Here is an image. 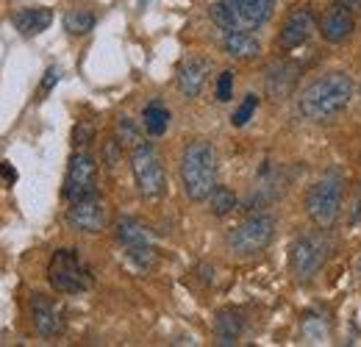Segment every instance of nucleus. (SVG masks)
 <instances>
[{"mask_svg": "<svg viewBox=\"0 0 361 347\" xmlns=\"http://www.w3.org/2000/svg\"><path fill=\"white\" fill-rule=\"evenodd\" d=\"M353 95H356L353 78L348 73L331 70V73H322L319 78H314L309 87L300 92L298 109L312 123H328V120L339 117L350 106Z\"/></svg>", "mask_w": 361, "mask_h": 347, "instance_id": "f257e3e1", "label": "nucleus"}, {"mask_svg": "<svg viewBox=\"0 0 361 347\" xmlns=\"http://www.w3.org/2000/svg\"><path fill=\"white\" fill-rule=\"evenodd\" d=\"M220 159L217 150L209 142H189L180 156V181L189 200H209V195L217 186Z\"/></svg>", "mask_w": 361, "mask_h": 347, "instance_id": "f03ea898", "label": "nucleus"}, {"mask_svg": "<svg viewBox=\"0 0 361 347\" xmlns=\"http://www.w3.org/2000/svg\"><path fill=\"white\" fill-rule=\"evenodd\" d=\"M278 0H220L209 8L223 31H259L267 25Z\"/></svg>", "mask_w": 361, "mask_h": 347, "instance_id": "7ed1b4c3", "label": "nucleus"}, {"mask_svg": "<svg viewBox=\"0 0 361 347\" xmlns=\"http://www.w3.org/2000/svg\"><path fill=\"white\" fill-rule=\"evenodd\" d=\"M342 197H345V181L339 173L322 175L314 181L306 192V214L319 228H331L339 212H342Z\"/></svg>", "mask_w": 361, "mask_h": 347, "instance_id": "20e7f679", "label": "nucleus"}, {"mask_svg": "<svg viewBox=\"0 0 361 347\" xmlns=\"http://www.w3.org/2000/svg\"><path fill=\"white\" fill-rule=\"evenodd\" d=\"M47 278L56 292L61 295H78L92 286L90 267L81 261L75 250H56L47 264Z\"/></svg>", "mask_w": 361, "mask_h": 347, "instance_id": "39448f33", "label": "nucleus"}, {"mask_svg": "<svg viewBox=\"0 0 361 347\" xmlns=\"http://www.w3.org/2000/svg\"><path fill=\"white\" fill-rule=\"evenodd\" d=\"M272 236H275V219L270 214H253L228 233V250L242 259L256 256L270 245Z\"/></svg>", "mask_w": 361, "mask_h": 347, "instance_id": "423d86ee", "label": "nucleus"}, {"mask_svg": "<svg viewBox=\"0 0 361 347\" xmlns=\"http://www.w3.org/2000/svg\"><path fill=\"white\" fill-rule=\"evenodd\" d=\"M331 256V236L325 231H314V233H303L289 253V264L292 272L300 281H312L317 272L325 267V261Z\"/></svg>", "mask_w": 361, "mask_h": 347, "instance_id": "0eeeda50", "label": "nucleus"}, {"mask_svg": "<svg viewBox=\"0 0 361 347\" xmlns=\"http://www.w3.org/2000/svg\"><path fill=\"white\" fill-rule=\"evenodd\" d=\"M131 173H134V181L139 186V192H142V197L156 200V197H161L167 192V175H164V167H161V159L150 145H136L134 147Z\"/></svg>", "mask_w": 361, "mask_h": 347, "instance_id": "6e6552de", "label": "nucleus"}, {"mask_svg": "<svg viewBox=\"0 0 361 347\" xmlns=\"http://www.w3.org/2000/svg\"><path fill=\"white\" fill-rule=\"evenodd\" d=\"M94 189H97V162L90 153H75L70 159L67 178H64V197L75 203V200L92 197Z\"/></svg>", "mask_w": 361, "mask_h": 347, "instance_id": "1a4fd4ad", "label": "nucleus"}, {"mask_svg": "<svg viewBox=\"0 0 361 347\" xmlns=\"http://www.w3.org/2000/svg\"><path fill=\"white\" fill-rule=\"evenodd\" d=\"M117 239L126 245L128 256L134 261H139L142 267L153 264V233L139 222V219H120L117 222Z\"/></svg>", "mask_w": 361, "mask_h": 347, "instance_id": "9d476101", "label": "nucleus"}, {"mask_svg": "<svg viewBox=\"0 0 361 347\" xmlns=\"http://www.w3.org/2000/svg\"><path fill=\"white\" fill-rule=\"evenodd\" d=\"M67 222L81 231V233H100L109 222V209L103 200H97L94 195L84 197V200H75L70 203V212H67Z\"/></svg>", "mask_w": 361, "mask_h": 347, "instance_id": "9b49d317", "label": "nucleus"}, {"mask_svg": "<svg viewBox=\"0 0 361 347\" xmlns=\"http://www.w3.org/2000/svg\"><path fill=\"white\" fill-rule=\"evenodd\" d=\"M353 31H356V20H353V6H348V3H334V6H328V11L322 14V20H319V34H322V39L331 44H339L345 42L348 37H353Z\"/></svg>", "mask_w": 361, "mask_h": 347, "instance_id": "f8f14e48", "label": "nucleus"}, {"mask_svg": "<svg viewBox=\"0 0 361 347\" xmlns=\"http://www.w3.org/2000/svg\"><path fill=\"white\" fill-rule=\"evenodd\" d=\"M314 34V14L312 8L306 6H298L289 11L283 28H281V37H278V47L281 50H295L300 44H306Z\"/></svg>", "mask_w": 361, "mask_h": 347, "instance_id": "ddd939ff", "label": "nucleus"}, {"mask_svg": "<svg viewBox=\"0 0 361 347\" xmlns=\"http://www.w3.org/2000/svg\"><path fill=\"white\" fill-rule=\"evenodd\" d=\"M31 317H34V328L42 336H56L64 328V319H61L59 305L53 303L47 295H34V300H31Z\"/></svg>", "mask_w": 361, "mask_h": 347, "instance_id": "4468645a", "label": "nucleus"}, {"mask_svg": "<svg viewBox=\"0 0 361 347\" xmlns=\"http://www.w3.org/2000/svg\"><path fill=\"white\" fill-rule=\"evenodd\" d=\"M206 75H209V61L206 59H186L178 70V87L186 97H197L203 92V84H206Z\"/></svg>", "mask_w": 361, "mask_h": 347, "instance_id": "2eb2a0df", "label": "nucleus"}, {"mask_svg": "<svg viewBox=\"0 0 361 347\" xmlns=\"http://www.w3.org/2000/svg\"><path fill=\"white\" fill-rule=\"evenodd\" d=\"M298 75H300V70H298L295 64H289V61L272 64L270 70H267V92H270L272 97H286V95H292V89L298 84Z\"/></svg>", "mask_w": 361, "mask_h": 347, "instance_id": "dca6fc26", "label": "nucleus"}, {"mask_svg": "<svg viewBox=\"0 0 361 347\" xmlns=\"http://www.w3.org/2000/svg\"><path fill=\"white\" fill-rule=\"evenodd\" d=\"M223 47H226L228 56L242 59V61H250V59L262 56V44H259V39L250 31H226Z\"/></svg>", "mask_w": 361, "mask_h": 347, "instance_id": "f3484780", "label": "nucleus"}, {"mask_svg": "<svg viewBox=\"0 0 361 347\" xmlns=\"http://www.w3.org/2000/svg\"><path fill=\"white\" fill-rule=\"evenodd\" d=\"M242 331H245V317L239 311H233V308L217 311V317H214V334H217L220 345H233L242 336Z\"/></svg>", "mask_w": 361, "mask_h": 347, "instance_id": "a211bd4d", "label": "nucleus"}, {"mask_svg": "<svg viewBox=\"0 0 361 347\" xmlns=\"http://www.w3.org/2000/svg\"><path fill=\"white\" fill-rule=\"evenodd\" d=\"M53 23V11L50 8H23L14 14V25L23 37H34V34H42L47 25Z\"/></svg>", "mask_w": 361, "mask_h": 347, "instance_id": "6ab92c4d", "label": "nucleus"}, {"mask_svg": "<svg viewBox=\"0 0 361 347\" xmlns=\"http://www.w3.org/2000/svg\"><path fill=\"white\" fill-rule=\"evenodd\" d=\"M142 120H145V130H147L150 136H161V133L167 130V126H170V111H167L161 103H150V106L145 109Z\"/></svg>", "mask_w": 361, "mask_h": 347, "instance_id": "aec40b11", "label": "nucleus"}, {"mask_svg": "<svg viewBox=\"0 0 361 347\" xmlns=\"http://www.w3.org/2000/svg\"><path fill=\"white\" fill-rule=\"evenodd\" d=\"M209 206H212V214L226 217L236 209V195L226 186H214V192L209 195Z\"/></svg>", "mask_w": 361, "mask_h": 347, "instance_id": "412c9836", "label": "nucleus"}, {"mask_svg": "<svg viewBox=\"0 0 361 347\" xmlns=\"http://www.w3.org/2000/svg\"><path fill=\"white\" fill-rule=\"evenodd\" d=\"M64 28H67L73 37H84V34H90L92 28H94V14L84 11V8H75V11H70V14L64 17Z\"/></svg>", "mask_w": 361, "mask_h": 347, "instance_id": "4be33fe9", "label": "nucleus"}, {"mask_svg": "<svg viewBox=\"0 0 361 347\" xmlns=\"http://www.w3.org/2000/svg\"><path fill=\"white\" fill-rule=\"evenodd\" d=\"M256 109H259V97L256 95H247L242 103H239V109L233 111V117H231V123L236 126V128H242V126H247V120L256 114Z\"/></svg>", "mask_w": 361, "mask_h": 347, "instance_id": "5701e85b", "label": "nucleus"}, {"mask_svg": "<svg viewBox=\"0 0 361 347\" xmlns=\"http://www.w3.org/2000/svg\"><path fill=\"white\" fill-rule=\"evenodd\" d=\"M117 133H120V145L126 142V145H142V136H139V128L134 126V120L131 117H123L120 123H117Z\"/></svg>", "mask_w": 361, "mask_h": 347, "instance_id": "b1692460", "label": "nucleus"}, {"mask_svg": "<svg viewBox=\"0 0 361 347\" xmlns=\"http://www.w3.org/2000/svg\"><path fill=\"white\" fill-rule=\"evenodd\" d=\"M92 136H94V128H92L90 123H81V126H75V130H73V145L75 147H87L92 142Z\"/></svg>", "mask_w": 361, "mask_h": 347, "instance_id": "393cba45", "label": "nucleus"}, {"mask_svg": "<svg viewBox=\"0 0 361 347\" xmlns=\"http://www.w3.org/2000/svg\"><path fill=\"white\" fill-rule=\"evenodd\" d=\"M231 87H233V73L226 70L223 75H220V81H217V100H231Z\"/></svg>", "mask_w": 361, "mask_h": 347, "instance_id": "a878e982", "label": "nucleus"}, {"mask_svg": "<svg viewBox=\"0 0 361 347\" xmlns=\"http://www.w3.org/2000/svg\"><path fill=\"white\" fill-rule=\"evenodd\" d=\"M56 81H59V70L56 67H50L45 73V81H42V87H39V95H47L50 89L56 87Z\"/></svg>", "mask_w": 361, "mask_h": 347, "instance_id": "bb28decb", "label": "nucleus"}, {"mask_svg": "<svg viewBox=\"0 0 361 347\" xmlns=\"http://www.w3.org/2000/svg\"><path fill=\"white\" fill-rule=\"evenodd\" d=\"M361 222V186H359V195H356V203H353V212H350V225Z\"/></svg>", "mask_w": 361, "mask_h": 347, "instance_id": "cd10ccee", "label": "nucleus"}, {"mask_svg": "<svg viewBox=\"0 0 361 347\" xmlns=\"http://www.w3.org/2000/svg\"><path fill=\"white\" fill-rule=\"evenodd\" d=\"M0 175H3L8 183H14V181H17V170H14V167H8L6 162H0Z\"/></svg>", "mask_w": 361, "mask_h": 347, "instance_id": "c85d7f7f", "label": "nucleus"}, {"mask_svg": "<svg viewBox=\"0 0 361 347\" xmlns=\"http://www.w3.org/2000/svg\"><path fill=\"white\" fill-rule=\"evenodd\" d=\"M339 3H348V6H356V3H361V0H339Z\"/></svg>", "mask_w": 361, "mask_h": 347, "instance_id": "c756f323", "label": "nucleus"}, {"mask_svg": "<svg viewBox=\"0 0 361 347\" xmlns=\"http://www.w3.org/2000/svg\"><path fill=\"white\" fill-rule=\"evenodd\" d=\"M142 3H147V0H142Z\"/></svg>", "mask_w": 361, "mask_h": 347, "instance_id": "7c9ffc66", "label": "nucleus"}]
</instances>
